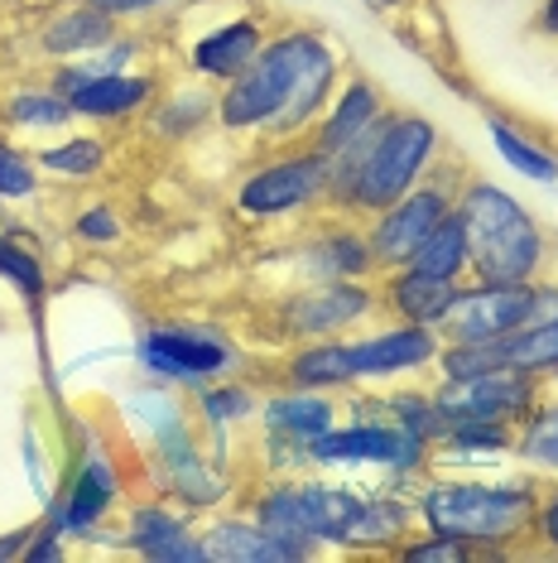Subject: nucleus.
I'll return each instance as SVG.
<instances>
[{"label":"nucleus","instance_id":"obj_13","mask_svg":"<svg viewBox=\"0 0 558 563\" xmlns=\"http://www.w3.org/2000/svg\"><path fill=\"white\" fill-rule=\"evenodd\" d=\"M453 208H458V188L428 178V184L410 188L400 202H390L386 212H376L371 222H366V241H371L376 271H400V265H410L418 241L434 232Z\"/></svg>","mask_w":558,"mask_h":563},{"label":"nucleus","instance_id":"obj_17","mask_svg":"<svg viewBox=\"0 0 558 563\" xmlns=\"http://www.w3.org/2000/svg\"><path fill=\"white\" fill-rule=\"evenodd\" d=\"M121 544L140 559H155V563H212L208 559V540L193 530V520L179 516L169 501H140L125 516V534Z\"/></svg>","mask_w":558,"mask_h":563},{"label":"nucleus","instance_id":"obj_42","mask_svg":"<svg viewBox=\"0 0 558 563\" xmlns=\"http://www.w3.org/2000/svg\"><path fill=\"white\" fill-rule=\"evenodd\" d=\"M529 544L539 554H558V486L549 496H539V510H535V530H529Z\"/></svg>","mask_w":558,"mask_h":563},{"label":"nucleus","instance_id":"obj_38","mask_svg":"<svg viewBox=\"0 0 558 563\" xmlns=\"http://www.w3.org/2000/svg\"><path fill=\"white\" fill-rule=\"evenodd\" d=\"M0 279H10V285L24 294V303H40L44 289H48L44 261H40L34 251H24L10 232H0Z\"/></svg>","mask_w":558,"mask_h":563},{"label":"nucleus","instance_id":"obj_47","mask_svg":"<svg viewBox=\"0 0 558 563\" xmlns=\"http://www.w3.org/2000/svg\"><path fill=\"white\" fill-rule=\"evenodd\" d=\"M371 15H404V10L414 5V0H361Z\"/></svg>","mask_w":558,"mask_h":563},{"label":"nucleus","instance_id":"obj_10","mask_svg":"<svg viewBox=\"0 0 558 563\" xmlns=\"http://www.w3.org/2000/svg\"><path fill=\"white\" fill-rule=\"evenodd\" d=\"M544 380L515 366H491L477 376H443L434 386V405L443 424H520L539 400Z\"/></svg>","mask_w":558,"mask_h":563},{"label":"nucleus","instance_id":"obj_18","mask_svg":"<svg viewBox=\"0 0 558 563\" xmlns=\"http://www.w3.org/2000/svg\"><path fill=\"white\" fill-rule=\"evenodd\" d=\"M386 97H380V87L371 78H342L333 101H327V111L319 117V125H313V150H323L327 159L342 155L347 145H357V140L371 131V125L386 117Z\"/></svg>","mask_w":558,"mask_h":563},{"label":"nucleus","instance_id":"obj_5","mask_svg":"<svg viewBox=\"0 0 558 563\" xmlns=\"http://www.w3.org/2000/svg\"><path fill=\"white\" fill-rule=\"evenodd\" d=\"M361 501H366V492L327 482V477H279L256 496L250 516L260 525H270L275 534H284V540L319 554V549L347 544V530L357 520Z\"/></svg>","mask_w":558,"mask_h":563},{"label":"nucleus","instance_id":"obj_2","mask_svg":"<svg viewBox=\"0 0 558 563\" xmlns=\"http://www.w3.org/2000/svg\"><path fill=\"white\" fill-rule=\"evenodd\" d=\"M443 150V131L418 111H386L357 145L333 155L327 208L342 217H376L424 184Z\"/></svg>","mask_w":558,"mask_h":563},{"label":"nucleus","instance_id":"obj_11","mask_svg":"<svg viewBox=\"0 0 558 563\" xmlns=\"http://www.w3.org/2000/svg\"><path fill=\"white\" fill-rule=\"evenodd\" d=\"M121 467H116V453L107 448V439L87 424V443L78 448V463H72V477L68 486L48 501V516L58 520V530L68 540H92L101 530V520L121 506Z\"/></svg>","mask_w":558,"mask_h":563},{"label":"nucleus","instance_id":"obj_39","mask_svg":"<svg viewBox=\"0 0 558 563\" xmlns=\"http://www.w3.org/2000/svg\"><path fill=\"white\" fill-rule=\"evenodd\" d=\"M40 194V159L24 155L20 145L0 140V198L5 202H24Z\"/></svg>","mask_w":558,"mask_h":563},{"label":"nucleus","instance_id":"obj_40","mask_svg":"<svg viewBox=\"0 0 558 563\" xmlns=\"http://www.w3.org/2000/svg\"><path fill=\"white\" fill-rule=\"evenodd\" d=\"M395 559H410V563H467L477 554L462 540H448V534H434V530H418V540L410 534V540L395 549Z\"/></svg>","mask_w":558,"mask_h":563},{"label":"nucleus","instance_id":"obj_41","mask_svg":"<svg viewBox=\"0 0 558 563\" xmlns=\"http://www.w3.org/2000/svg\"><path fill=\"white\" fill-rule=\"evenodd\" d=\"M72 236H78L82 246H111V241L125 236V222H121V212L111 208V202H92V208L78 212V222H72Z\"/></svg>","mask_w":558,"mask_h":563},{"label":"nucleus","instance_id":"obj_34","mask_svg":"<svg viewBox=\"0 0 558 563\" xmlns=\"http://www.w3.org/2000/svg\"><path fill=\"white\" fill-rule=\"evenodd\" d=\"M107 135L97 131H78V135H63L58 145H44L40 155V169L44 174H58V178H97L107 169Z\"/></svg>","mask_w":558,"mask_h":563},{"label":"nucleus","instance_id":"obj_3","mask_svg":"<svg viewBox=\"0 0 558 563\" xmlns=\"http://www.w3.org/2000/svg\"><path fill=\"white\" fill-rule=\"evenodd\" d=\"M539 496L544 492L535 477H515V482L424 477V486L414 492V510L424 530L462 540L477 559H491L529 544Z\"/></svg>","mask_w":558,"mask_h":563},{"label":"nucleus","instance_id":"obj_46","mask_svg":"<svg viewBox=\"0 0 558 563\" xmlns=\"http://www.w3.org/2000/svg\"><path fill=\"white\" fill-rule=\"evenodd\" d=\"M30 530H34V525H30ZM30 530L0 534V563H10V559H20V554H24V544H30Z\"/></svg>","mask_w":558,"mask_h":563},{"label":"nucleus","instance_id":"obj_27","mask_svg":"<svg viewBox=\"0 0 558 563\" xmlns=\"http://www.w3.org/2000/svg\"><path fill=\"white\" fill-rule=\"evenodd\" d=\"M511 457L520 467H529L535 477H558V390L529 405V415L515 424Z\"/></svg>","mask_w":558,"mask_h":563},{"label":"nucleus","instance_id":"obj_48","mask_svg":"<svg viewBox=\"0 0 558 563\" xmlns=\"http://www.w3.org/2000/svg\"><path fill=\"white\" fill-rule=\"evenodd\" d=\"M544 386H549V390H558V371H554V376H549V380H544Z\"/></svg>","mask_w":558,"mask_h":563},{"label":"nucleus","instance_id":"obj_1","mask_svg":"<svg viewBox=\"0 0 558 563\" xmlns=\"http://www.w3.org/2000/svg\"><path fill=\"white\" fill-rule=\"evenodd\" d=\"M337 82V44L309 24H284L265 40L256 63L217 92V125L232 135H260L265 145H284L319 125Z\"/></svg>","mask_w":558,"mask_h":563},{"label":"nucleus","instance_id":"obj_22","mask_svg":"<svg viewBox=\"0 0 558 563\" xmlns=\"http://www.w3.org/2000/svg\"><path fill=\"white\" fill-rule=\"evenodd\" d=\"M159 92V82L149 78V73H97V78H87L78 92L68 97V107H72V117L78 121H97V125H107V121H131L140 117V111L155 101Z\"/></svg>","mask_w":558,"mask_h":563},{"label":"nucleus","instance_id":"obj_9","mask_svg":"<svg viewBox=\"0 0 558 563\" xmlns=\"http://www.w3.org/2000/svg\"><path fill=\"white\" fill-rule=\"evenodd\" d=\"M371 313H380V299L366 279H303L299 294L279 299L275 328L279 342H319V338H347Z\"/></svg>","mask_w":558,"mask_h":563},{"label":"nucleus","instance_id":"obj_12","mask_svg":"<svg viewBox=\"0 0 558 563\" xmlns=\"http://www.w3.org/2000/svg\"><path fill=\"white\" fill-rule=\"evenodd\" d=\"M149 477H155L159 496H174L188 510H217L232 501V477H226L217 457H208L198 448L193 419L149 439Z\"/></svg>","mask_w":558,"mask_h":563},{"label":"nucleus","instance_id":"obj_6","mask_svg":"<svg viewBox=\"0 0 558 563\" xmlns=\"http://www.w3.org/2000/svg\"><path fill=\"white\" fill-rule=\"evenodd\" d=\"M434 463V443L400 429L390 415H357L351 424H333L309 443V467H380L395 482L424 477Z\"/></svg>","mask_w":558,"mask_h":563},{"label":"nucleus","instance_id":"obj_24","mask_svg":"<svg viewBox=\"0 0 558 563\" xmlns=\"http://www.w3.org/2000/svg\"><path fill=\"white\" fill-rule=\"evenodd\" d=\"M260 424H265V439L294 443L309 453V443L337 424V405L327 390H294L289 386L260 405Z\"/></svg>","mask_w":558,"mask_h":563},{"label":"nucleus","instance_id":"obj_14","mask_svg":"<svg viewBox=\"0 0 558 563\" xmlns=\"http://www.w3.org/2000/svg\"><path fill=\"white\" fill-rule=\"evenodd\" d=\"M535 285H487V279H462L448 318L438 323L443 342H501L515 328L529 323Z\"/></svg>","mask_w":558,"mask_h":563},{"label":"nucleus","instance_id":"obj_45","mask_svg":"<svg viewBox=\"0 0 558 563\" xmlns=\"http://www.w3.org/2000/svg\"><path fill=\"white\" fill-rule=\"evenodd\" d=\"M535 30L544 34V40H558V0H539V10H535Z\"/></svg>","mask_w":558,"mask_h":563},{"label":"nucleus","instance_id":"obj_8","mask_svg":"<svg viewBox=\"0 0 558 563\" xmlns=\"http://www.w3.org/2000/svg\"><path fill=\"white\" fill-rule=\"evenodd\" d=\"M135 362L155 380L198 390V386H208V380L232 376L241 366V342H232L217 328H202V323H155L140 338Z\"/></svg>","mask_w":558,"mask_h":563},{"label":"nucleus","instance_id":"obj_37","mask_svg":"<svg viewBox=\"0 0 558 563\" xmlns=\"http://www.w3.org/2000/svg\"><path fill=\"white\" fill-rule=\"evenodd\" d=\"M380 409H386V415L395 419L400 429H410V433H418V439L438 443L443 415H438V405H434V390H390L386 400H380Z\"/></svg>","mask_w":558,"mask_h":563},{"label":"nucleus","instance_id":"obj_32","mask_svg":"<svg viewBox=\"0 0 558 563\" xmlns=\"http://www.w3.org/2000/svg\"><path fill=\"white\" fill-rule=\"evenodd\" d=\"M208 121H217V97H212L198 78L183 82L179 92H169L159 101L155 117H149V125H155L164 140H188L193 131H202Z\"/></svg>","mask_w":558,"mask_h":563},{"label":"nucleus","instance_id":"obj_36","mask_svg":"<svg viewBox=\"0 0 558 563\" xmlns=\"http://www.w3.org/2000/svg\"><path fill=\"white\" fill-rule=\"evenodd\" d=\"M515 424H443L434 457H448V463H462V457H496L511 453Z\"/></svg>","mask_w":558,"mask_h":563},{"label":"nucleus","instance_id":"obj_25","mask_svg":"<svg viewBox=\"0 0 558 563\" xmlns=\"http://www.w3.org/2000/svg\"><path fill=\"white\" fill-rule=\"evenodd\" d=\"M116 34H121V20H111L92 0H72V5L54 10L40 24V48L48 58H87V54H101Z\"/></svg>","mask_w":558,"mask_h":563},{"label":"nucleus","instance_id":"obj_29","mask_svg":"<svg viewBox=\"0 0 558 563\" xmlns=\"http://www.w3.org/2000/svg\"><path fill=\"white\" fill-rule=\"evenodd\" d=\"M121 415L131 419V424L145 433V439H159V433L188 424V405L179 400V390L169 386V380H149V386H135V390H121Z\"/></svg>","mask_w":558,"mask_h":563},{"label":"nucleus","instance_id":"obj_16","mask_svg":"<svg viewBox=\"0 0 558 563\" xmlns=\"http://www.w3.org/2000/svg\"><path fill=\"white\" fill-rule=\"evenodd\" d=\"M265 40H270V30H265L260 15H250V10L246 15H226L217 24H208V30L188 44L183 68H188V78H198V82L226 87L232 78H241L250 63H256Z\"/></svg>","mask_w":558,"mask_h":563},{"label":"nucleus","instance_id":"obj_20","mask_svg":"<svg viewBox=\"0 0 558 563\" xmlns=\"http://www.w3.org/2000/svg\"><path fill=\"white\" fill-rule=\"evenodd\" d=\"M376 299H380V309H386L390 318H400V323L438 328L443 318H448L453 299H458V279H438V275L400 265V271H386Z\"/></svg>","mask_w":558,"mask_h":563},{"label":"nucleus","instance_id":"obj_44","mask_svg":"<svg viewBox=\"0 0 558 563\" xmlns=\"http://www.w3.org/2000/svg\"><path fill=\"white\" fill-rule=\"evenodd\" d=\"M24 467H30V482H34V492H40V501H54V482L44 477V443H40V433H34V424H24Z\"/></svg>","mask_w":558,"mask_h":563},{"label":"nucleus","instance_id":"obj_4","mask_svg":"<svg viewBox=\"0 0 558 563\" xmlns=\"http://www.w3.org/2000/svg\"><path fill=\"white\" fill-rule=\"evenodd\" d=\"M458 212L467 227V251L472 265L467 275L487 285H535L549 261V236L535 222V212L520 202L511 188L467 178L458 188Z\"/></svg>","mask_w":558,"mask_h":563},{"label":"nucleus","instance_id":"obj_33","mask_svg":"<svg viewBox=\"0 0 558 563\" xmlns=\"http://www.w3.org/2000/svg\"><path fill=\"white\" fill-rule=\"evenodd\" d=\"M0 121L10 131H63V125H72L78 117H72L68 97L54 92V87H20V92L5 97Z\"/></svg>","mask_w":558,"mask_h":563},{"label":"nucleus","instance_id":"obj_21","mask_svg":"<svg viewBox=\"0 0 558 563\" xmlns=\"http://www.w3.org/2000/svg\"><path fill=\"white\" fill-rule=\"evenodd\" d=\"M342 222H347V217L337 212L333 227L313 232L294 251L303 279H371L376 275L371 241H366V232H357V227H342Z\"/></svg>","mask_w":558,"mask_h":563},{"label":"nucleus","instance_id":"obj_19","mask_svg":"<svg viewBox=\"0 0 558 563\" xmlns=\"http://www.w3.org/2000/svg\"><path fill=\"white\" fill-rule=\"evenodd\" d=\"M212 563H303L313 559V549H303L284 534H275L270 525H260L256 516H226L212 520L202 530Z\"/></svg>","mask_w":558,"mask_h":563},{"label":"nucleus","instance_id":"obj_30","mask_svg":"<svg viewBox=\"0 0 558 563\" xmlns=\"http://www.w3.org/2000/svg\"><path fill=\"white\" fill-rule=\"evenodd\" d=\"M487 135H491V145H496V155L511 164L520 178H529V184H558V155L544 140L525 135L520 125L501 121V117H487Z\"/></svg>","mask_w":558,"mask_h":563},{"label":"nucleus","instance_id":"obj_7","mask_svg":"<svg viewBox=\"0 0 558 563\" xmlns=\"http://www.w3.org/2000/svg\"><path fill=\"white\" fill-rule=\"evenodd\" d=\"M327 188H333V159L309 145L294 150V155H275L256 164L241 178L232 208L246 222H275V217H294L327 202Z\"/></svg>","mask_w":558,"mask_h":563},{"label":"nucleus","instance_id":"obj_15","mask_svg":"<svg viewBox=\"0 0 558 563\" xmlns=\"http://www.w3.org/2000/svg\"><path fill=\"white\" fill-rule=\"evenodd\" d=\"M438 328H418V323H390L376 332H361V338H347L351 352V371H357V386H371V380H395L410 376V371H424L438 362Z\"/></svg>","mask_w":558,"mask_h":563},{"label":"nucleus","instance_id":"obj_43","mask_svg":"<svg viewBox=\"0 0 558 563\" xmlns=\"http://www.w3.org/2000/svg\"><path fill=\"white\" fill-rule=\"evenodd\" d=\"M97 10H107L111 20H149V15H164V10H174L179 0H92Z\"/></svg>","mask_w":558,"mask_h":563},{"label":"nucleus","instance_id":"obj_26","mask_svg":"<svg viewBox=\"0 0 558 563\" xmlns=\"http://www.w3.org/2000/svg\"><path fill=\"white\" fill-rule=\"evenodd\" d=\"M284 386H294V390H342V386H357L347 338L299 342V347L284 356Z\"/></svg>","mask_w":558,"mask_h":563},{"label":"nucleus","instance_id":"obj_28","mask_svg":"<svg viewBox=\"0 0 558 563\" xmlns=\"http://www.w3.org/2000/svg\"><path fill=\"white\" fill-rule=\"evenodd\" d=\"M467 265H472V251H467V227H462V212L453 208L443 222L418 241V251L410 255V271H424V275H438V279H467Z\"/></svg>","mask_w":558,"mask_h":563},{"label":"nucleus","instance_id":"obj_23","mask_svg":"<svg viewBox=\"0 0 558 563\" xmlns=\"http://www.w3.org/2000/svg\"><path fill=\"white\" fill-rule=\"evenodd\" d=\"M414 525H418V510L395 486H390V492H366V501L357 510V520H351L342 549H347V554H395L414 534Z\"/></svg>","mask_w":558,"mask_h":563},{"label":"nucleus","instance_id":"obj_31","mask_svg":"<svg viewBox=\"0 0 558 563\" xmlns=\"http://www.w3.org/2000/svg\"><path fill=\"white\" fill-rule=\"evenodd\" d=\"M501 347V362L525 371V376L535 380H549L558 371V318H549V323H525L515 328L511 338L496 342Z\"/></svg>","mask_w":558,"mask_h":563},{"label":"nucleus","instance_id":"obj_35","mask_svg":"<svg viewBox=\"0 0 558 563\" xmlns=\"http://www.w3.org/2000/svg\"><path fill=\"white\" fill-rule=\"evenodd\" d=\"M193 395H198L202 429H232V424H246L250 415H260V400L246 380H208Z\"/></svg>","mask_w":558,"mask_h":563}]
</instances>
